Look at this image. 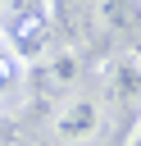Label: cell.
Masks as SVG:
<instances>
[{
  "mask_svg": "<svg viewBox=\"0 0 141 146\" xmlns=\"http://www.w3.org/2000/svg\"><path fill=\"white\" fill-rule=\"evenodd\" d=\"M105 119L114 123L118 141L141 132V50H114L105 59Z\"/></svg>",
  "mask_w": 141,
  "mask_h": 146,
  "instance_id": "obj_1",
  "label": "cell"
},
{
  "mask_svg": "<svg viewBox=\"0 0 141 146\" xmlns=\"http://www.w3.org/2000/svg\"><path fill=\"white\" fill-rule=\"evenodd\" d=\"M55 23H50V14H41V9H18L14 18H5V46L14 50V55H23V59H45L55 46Z\"/></svg>",
  "mask_w": 141,
  "mask_h": 146,
  "instance_id": "obj_3",
  "label": "cell"
},
{
  "mask_svg": "<svg viewBox=\"0 0 141 146\" xmlns=\"http://www.w3.org/2000/svg\"><path fill=\"white\" fill-rule=\"evenodd\" d=\"M96 14H100V27L109 36H127L141 27V0H100Z\"/></svg>",
  "mask_w": 141,
  "mask_h": 146,
  "instance_id": "obj_4",
  "label": "cell"
},
{
  "mask_svg": "<svg viewBox=\"0 0 141 146\" xmlns=\"http://www.w3.org/2000/svg\"><path fill=\"white\" fill-rule=\"evenodd\" d=\"M105 128H109L105 100H100V96H86V91L64 96V100L55 105V114H50V132H55L59 146H91Z\"/></svg>",
  "mask_w": 141,
  "mask_h": 146,
  "instance_id": "obj_2",
  "label": "cell"
},
{
  "mask_svg": "<svg viewBox=\"0 0 141 146\" xmlns=\"http://www.w3.org/2000/svg\"><path fill=\"white\" fill-rule=\"evenodd\" d=\"M0 27H5V0H0Z\"/></svg>",
  "mask_w": 141,
  "mask_h": 146,
  "instance_id": "obj_6",
  "label": "cell"
},
{
  "mask_svg": "<svg viewBox=\"0 0 141 146\" xmlns=\"http://www.w3.org/2000/svg\"><path fill=\"white\" fill-rule=\"evenodd\" d=\"M9 73H14V59H9V55H5V50H0V87H5V82H9Z\"/></svg>",
  "mask_w": 141,
  "mask_h": 146,
  "instance_id": "obj_5",
  "label": "cell"
}]
</instances>
